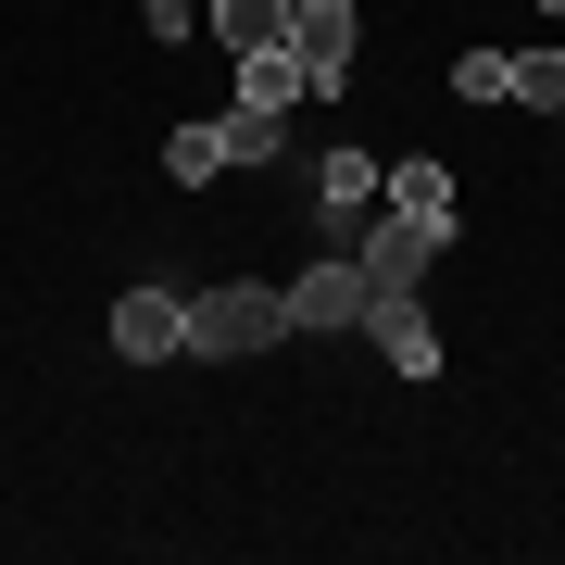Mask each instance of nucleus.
<instances>
[{
  "instance_id": "f257e3e1",
  "label": "nucleus",
  "mask_w": 565,
  "mask_h": 565,
  "mask_svg": "<svg viewBox=\"0 0 565 565\" xmlns=\"http://www.w3.org/2000/svg\"><path fill=\"white\" fill-rule=\"evenodd\" d=\"M289 340V289H264V277H226L189 302V352H214V364H239V352H277Z\"/></svg>"
},
{
  "instance_id": "f03ea898",
  "label": "nucleus",
  "mask_w": 565,
  "mask_h": 565,
  "mask_svg": "<svg viewBox=\"0 0 565 565\" xmlns=\"http://www.w3.org/2000/svg\"><path fill=\"white\" fill-rule=\"evenodd\" d=\"M440 239H452V226H427V214H377V226H352V264H364L377 302H415L427 264H440Z\"/></svg>"
},
{
  "instance_id": "7ed1b4c3",
  "label": "nucleus",
  "mask_w": 565,
  "mask_h": 565,
  "mask_svg": "<svg viewBox=\"0 0 565 565\" xmlns=\"http://www.w3.org/2000/svg\"><path fill=\"white\" fill-rule=\"evenodd\" d=\"M102 327H114L126 364H177V352H189V302H177V289H126Z\"/></svg>"
},
{
  "instance_id": "20e7f679",
  "label": "nucleus",
  "mask_w": 565,
  "mask_h": 565,
  "mask_svg": "<svg viewBox=\"0 0 565 565\" xmlns=\"http://www.w3.org/2000/svg\"><path fill=\"white\" fill-rule=\"evenodd\" d=\"M289 51L302 88H352V0H289Z\"/></svg>"
},
{
  "instance_id": "39448f33",
  "label": "nucleus",
  "mask_w": 565,
  "mask_h": 565,
  "mask_svg": "<svg viewBox=\"0 0 565 565\" xmlns=\"http://www.w3.org/2000/svg\"><path fill=\"white\" fill-rule=\"evenodd\" d=\"M364 302H377V289H364V264L340 252V264H302V289H289V327H302V340H327V327H364Z\"/></svg>"
},
{
  "instance_id": "423d86ee",
  "label": "nucleus",
  "mask_w": 565,
  "mask_h": 565,
  "mask_svg": "<svg viewBox=\"0 0 565 565\" xmlns=\"http://www.w3.org/2000/svg\"><path fill=\"white\" fill-rule=\"evenodd\" d=\"M377 202H390V214H427V226H452V163H440V151H403V163H377Z\"/></svg>"
},
{
  "instance_id": "0eeeda50",
  "label": "nucleus",
  "mask_w": 565,
  "mask_h": 565,
  "mask_svg": "<svg viewBox=\"0 0 565 565\" xmlns=\"http://www.w3.org/2000/svg\"><path fill=\"white\" fill-rule=\"evenodd\" d=\"M364 340L403 364V377H440V327H427L415 302H364Z\"/></svg>"
},
{
  "instance_id": "6e6552de",
  "label": "nucleus",
  "mask_w": 565,
  "mask_h": 565,
  "mask_svg": "<svg viewBox=\"0 0 565 565\" xmlns=\"http://www.w3.org/2000/svg\"><path fill=\"white\" fill-rule=\"evenodd\" d=\"M364 202H377V151H352V139H340V151L315 163V214H327V226H352Z\"/></svg>"
},
{
  "instance_id": "1a4fd4ad",
  "label": "nucleus",
  "mask_w": 565,
  "mask_h": 565,
  "mask_svg": "<svg viewBox=\"0 0 565 565\" xmlns=\"http://www.w3.org/2000/svg\"><path fill=\"white\" fill-rule=\"evenodd\" d=\"M239 102H264V114H289V102H302V51H289V39H264V51H239Z\"/></svg>"
},
{
  "instance_id": "9d476101",
  "label": "nucleus",
  "mask_w": 565,
  "mask_h": 565,
  "mask_svg": "<svg viewBox=\"0 0 565 565\" xmlns=\"http://www.w3.org/2000/svg\"><path fill=\"white\" fill-rule=\"evenodd\" d=\"M202 39H214V51H264V39H289V0H214Z\"/></svg>"
},
{
  "instance_id": "9b49d317",
  "label": "nucleus",
  "mask_w": 565,
  "mask_h": 565,
  "mask_svg": "<svg viewBox=\"0 0 565 565\" xmlns=\"http://www.w3.org/2000/svg\"><path fill=\"white\" fill-rule=\"evenodd\" d=\"M214 139H226V163H277V151H289V114H264V102H226V114H214Z\"/></svg>"
},
{
  "instance_id": "f8f14e48",
  "label": "nucleus",
  "mask_w": 565,
  "mask_h": 565,
  "mask_svg": "<svg viewBox=\"0 0 565 565\" xmlns=\"http://www.w3.org/2000/svg\"><path fill=\"white\" fill-rule=\"evenodd\" d=\"M163 177H177V189H202V177H226V139H214V114H189L177 139H163Z\"/></svg>"
},
{
  "instance_id": "ddd939ff",
  "label": "nucleus",
  "mask_w": 565,
  "mask_h": 565,
  "mask_svg": "<svg viewBox=\"0 0 565 565\" xmlns=\"http://www.w3.org/2000/svg\"><path fill=\"white\" fill-rule=\"evenodd\" d=\"M503 102H527V114H565V51H515V88Z\"/></svg>"
},
{
  "instance_id": "4468645a",
  "label": "nucleus",
  "mask_w": 565,
  "mask_h": 565,
  "mask_svg": "<svg viewBox=\"0 0 565 565\" xmlns=\"http://www.w3.org/2000/svg\"><path fill=\"white\" fill-rule=\"evenodd\" d=\"M452 88H465V102H503V88H515V51H465Z\"/></svg>"
},
{
  "instance_id": "2eb2a0df",
  "label": "nucleus",
  "mask_w": 565,
  "mask_h": 565,
  "mask_svg": "<svg viewBox=\"0 0 565 565\" xmlns=\"http://www.w3.org/2000/svg\"><path fill=\"white\" fill-rule=\"evenodd\" d=\"M541 13H553V25H565V0H541Z\"/></svg>"
},
{
  "instance_id": "dca6fc26",
  "label": "nucleus",
  "mask_w": 565,
  "mask_h": 565,
  "mask_svg": "<svg viewBox=\"0 0 565 565\" xmlns=\"http://www.w3.org/2000/svg\"><path fill=\"white\" fill-rule=\"evenodd\" d=\"M553 126H565V114H553Z\"/></svg>"
}]
</instances>
